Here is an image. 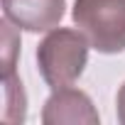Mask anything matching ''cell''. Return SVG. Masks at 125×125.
<instances>
[{"instance_id":"6da1fadb","label":"cell","mask_w":125,"mask_h":125,"mask_svg":"<svg viewBox=\"0 0 125 125\" xmlns=\"http://www.w3.org/2000/svg\"><path fill=\"white\" fill-rule=\"evenodd\" d=\"M88 39L81 30H52L37 47V66L52 88L71 86L86 69Z\"/></svg>"},{"instance_id":"7a4b0ae2","label":"cell","mask_w":125,"mask_h":125,"mask_svg":"<svg viewBox=\"0 0 125 125\" xmlns=\"http://www.w3.org/2000/svg\"><path fill=\"white\" fill-rule=\"evenodd\" d=\"M74 22L96 52H125V0H76Z\"/></svg>"},{"instance_id":"3957f363","label":"cell","mask_w":125,"mask_h":125,"mask_svg":"<svg viewBox=\"0 0 125 125\" xmlns=\"http://www.w3.org/2000/svg\"><path fill=\"white\" fill-rule=\"evenodd\" d=\"M101 118L91 103V98L71 86L64 88H54V93L49 96V101L44 103L42 110V123L44 125H76V123H86V125H96Z\"/></svg>"},{"instance_id":"277c9868","label":"cell","mask_w":125,"mask_h":125,"mask_svg":"<svg viewBox=\"0 0 125 125\" xmlns=\"http://www.w3.org/2000/svg\"><path fill=\"white\" fill-rule=\"evenodd\" d=\"M66 0H3L5 17L27 32H49L64 17Z\"/></svg>"},{"instance_id":"5b68a950","label":"cell","mask_w":125,"mask_h":125,"mask_svg":"<svg viewBox=\"0 0 125 125\" xmlns=\"http://www.w3.org/2000/svg\"><path fill=\"white\" fill-rule=\"evenodd\" d=\"M3 98H5L3 120L5 123H22L25 120V110H27V98H25L22 81L17 79L15 71L3 74Z\"/></svg>"},{"instance_id":"8992f818","label":"cell","mask_w":125,"mask_h":125,"mask_svg":"<svg viewBox=\"0 0 125 125\" xmlns=\"http://www.w3.org/2000/svg\"><path fill=\"white\" fill-rule=\"evenodd\" d=\"M0 32H3V74L8 71H15V54L20 49V37L17 32L12 30V22L5 17L3 22H0Z\"/></svg>"},{"instance_id":"52a82bcc","label":"cell","mask_w":125,"mask_h":125,"mask_svg":"<svg viewBox=\"0 0 125 125\" xmlns=\"http://www.w3.org/2000/svg\"><path fill=\"white\" fill-rule=\"evenodd\" d=\"M115 103H118V120L125 125V83H123V88L118 91V101H115Z\"/></svg>"}]
</instances>
